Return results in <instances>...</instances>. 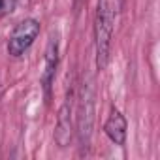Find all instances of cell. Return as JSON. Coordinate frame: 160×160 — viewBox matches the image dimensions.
Wrapping results in <instances>:
<instances>
[{
  "label": "cell",
  "mask_w": 160,
  "mask_h": 160,
  "mask_svg": "<svg viewBox=\"0 0 160 160\" xmlns=\"http://www.w3.org/2000/svg\"><path fill=\"white\" fill-rule=\"evenodd\" d=\"M115 27V10L111 0H98L94 17V51H96V70H106L111 53V36Z\"/></svg>",
  "instance_id": "cell-1"
},
{
  "label": "cell",
  "mask_w": 160,
  "mask_h": 160,
  "mask_svg": "<svg viewBox=\"0 0 160 160\" xmlns=\"http://www.w3.org/2000/svg\"><path fill=\"white\" fill-rule=\"evenodd\" d=\"M94 115H96V92H94V81L91 75H85L79 89V102H77V136L81 147H89L92 126H94Z\"/></svg>",
  "instance_id": "cell-2"
},
{
  "label": "cell",
  "mask_w": 160,
  "mask_h": 160,
  "mask_svg": "<svg viewBox=\"0 0 160 160\" xmlns=\"http://www.w3.org/2000/svg\"><path fill=\"white\" fill-rule=\"evenodd\" d=\"M38 34H40V21H36V19H32V17L21 21V23L13 28V32H12V36H10L8 53H10L12 57H15V58L21 57L25 51H28V47L34 43V40L38 38Z\"/></svg>",
  "instance_id": "cell-3"
},
{
  "label": "cell",
  "mask_w": 160,
  "mask_h": 160,
  "mask_svg": "<svg viewBox=\"0 0 160 160\" xmlns=\"http://www.w3.org/2000/svg\"><path fill=\"white\" fill-rule=\"evenodd\" d=\"M57 66H58V38L57 34L49 38L47 47H45V57H43V72H42V85H43V92L45 98H51V87L55 81V73H57Z\"/></svg>",
  "instance_id": "cell-4"
},
{
  "label": "cell",
  "mask_w": 160,
  "mask_h": 160,
  "mask_svg": "<svg viewBox=\"0 0 160 160\" xmlns=\"http://www.w3.org/2000/svg\"><path fill=\"white\" fill-rule=\"evenodd\" d=\"M72 94H68L66 102L60 106L58 109V115H57V126H55V143L64 149L72 143V138H73V124H72V102H70Z\"/></svg>",
  "instance_id": "cell-5"
},
{
  "label": "cell",
  "mask_w": 160,
  "mask_h": 160,
  "mask_svg": "<svg viewBox=\"0 0 160 160\" xmlns=\"http://www.w3.org/2000/svg\"><path fill=\"white\" fill-rule=\"evenodd\" d=\"M104 132L115 145H119V147L124 145V141H126V119L117 108H111L109 117L104 124Z\"/></svg>",
  "instance_id": "cell-6"
},
{
  "label": "cell",
  "mask_w": 160,
  "mask_h": 160,
  "mask_svg": "<svg viewBox=\"0 0 160 160\" xmlns=\"http://www.w3.org/2000/svg\"><path fill=\"white\" fill-rule=\"evenodd\" d=\"M19 2H21V4H28V0H19Z\"/></svg>",
  "instance_id": "cell-7"
},
{
  "label": "cell",
  "mask_w": 160,
  "mask_h": 160,
  "mask_svg": "<svg viewBox=\"0 0 160 160\" xmlns=\"http://www.w3.org/2000/svg\"><path fill=\"white\" fill-rule=\"evenodd\" d=\"M0 6H2V0H0Z\"/></svg>",
  "instance_id": "cell-8"
}]
</instances>
